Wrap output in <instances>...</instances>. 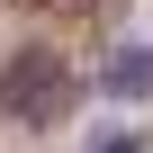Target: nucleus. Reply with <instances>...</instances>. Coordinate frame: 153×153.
I'll return each instance as SVG.
<instances>
[{
	"instance_id": "nucleus-3",
	"label": "nucleus",
	"mask_w": 153,
	"mask_h": 153,
	"mask_svg": "<svg viewBox=\"0 0 153 153\" xmlns=\"http://www.w3.org/2000/svg\"><path fill=\"white\" fill-rule=\"evenodd\" d=\"M18 9H54V0H18Z\"/></svg>"
},
{
	"instance_id": "nucleus-2",
	"label": "nucleus",
	"mask_w": 153,
	"mask_h": 153,
	"mask_svg": "<svg viewBox=\"0 0 153 153\" xmlns=\"http://www.w3.org/2000/svg\"><path fill=\"white\" fill-rule=\"evenodd\" d=\"M108 90H117V99H135V90H153V54H126V63L108 72Z\"/></svg>"
},
{
	"instance_id": "nucleus-1",
	"label": "nucleus",
	"mask_w": 153,
	"mask_h": 153,
	"mask_svg": "<svg viewBox=\"0 0 153 153\" xmlns=\"http://www.w3.org/2000/svg\"><path fill=\"white\" fill-rule=\"evenodd\" d=\"M0 108L27 117V126H54V117L72 108V63H63V54H45V45L9 54V63H0Z\"/></svg>"
}]
</instances>
